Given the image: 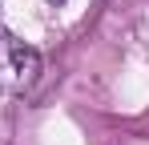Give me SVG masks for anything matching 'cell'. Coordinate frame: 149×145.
<instances>
[{
	"mask_svg": "<svg viewBox=\"0 0 149 145\" xmlns=\"http://www.w3.org/2000/svg\"><path fill=\"white\" fill-rule=\"evenodd\" d=\"M40 81V52L24 40H16L0 24V89L8 93H28Z\"/></svg>",
	"mask_w": 149,
	"mask_h": 145,
	"instance_id": "cell-1",
	"label": "cell"
},
{
	"mask_svg": "<svg viewBox=\"0 0 149 145\" xmlns=\"http://www.w3.org/2000/svg\"><path fill=\"white\" fill-rule=\"evenodd\" d=\"M49 4H65V0H49Z\"/></svg>",
	"mask_w": 149,
	"mask_h": 145,
	"instance_id": "cell-2",
	"label": "cell"
}]
</instances>
